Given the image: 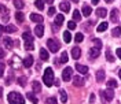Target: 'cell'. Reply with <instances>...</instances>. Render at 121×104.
Returning a JSON list of instances; mask_svg holds the SVG:
<instances>
[{"label":"cell","instance_id":"cell-1","mask_svg":"<svg viewBox=\"0 0 121 104\" xmlns=\"http://www.w3.org/2000/svg\"><path fill=\"white\" fill-rule=\"evenodd\" d=\"M7 100L10 104H25V99L18 92H10L7 96Z\"/></svg>","mask_w":121,"mask_h":104},{"label":"cell","instance_id":"cell-2","mask_svg":"<svg viewBox=\"0 0 121 104\" xmlns=\"http://www.w3.org/2000/svg\"><path fill=\"white\" fill-rule=\"evenodd\" d=\"M43 81H44V84L47 85V86H52L54 85V71L52 68H45L44 71V75H43Z\"/></svg>","mask_w":121,"mask_h":104},{"label":"cell","instance_id":"cell-3","mask_svg":"<svg viewBox=\"0 0 121 104\" xmlns=\"http://www.w3.org/2000/svg\"><path fill=\"white\" fill-rule=\"evenodd\" d=\"M47 47L50 48V51L52 52V53L59 51V43H58L55 38H50V40L47 41Z\"/></svg>","mask_w":121,"mask_h":104},{"label":"cell","instance_id":"cell-4","mask_svg":"<svg viewBox=\"0 0 121 104\" xmlns=\"http://www.w3.org/2000/svg\"><path fill=\"white\" fill-rule=\"evenodd\" d=\"M100 95H102V100L103 101H110V100H113V97H114V92H113V89L109 88L106 90H102Z\"/></svg>","mask_w":121,"mask_h":104},{"label":"cell","instance_id":"cell-5","mask_svg":"<svg viewBox=\"0 0 121 104\" xmlns=\"http://www.w3.org/2000/svg\"><path fill=\"white\" fill-rule=\"evenodd\" d=\"M72 73H73L72 67H66V68L62 71V80H63L65 82L70 81V78H72Z\"/></svg>","mask_w":121,"mask_h":104},{"label":"cell","instance_id":"cell-6","mask_svg":"<svg viewBox=\"0 0 121 104\" xmlns=\"http://www.w3.org/2000/svg\"><path fill=\"white\" fill-rule=\"evenodd\" d=\"M3 43H4V45H6V48H7V49H11L14 45L18 47V41H14L13 38H10V37H4V38H3Z\"/></svg>","mask_w":121,"mask_h":104},{"label":"cell","instance_id":"cell-7","mask_svg":"<svg viewBox=\"0 0 121 104\" xmlns=\"http://www.w3.org/2000/svg\"><path fill=\"white\" fill-rule=\"evenodd\" d=\"M35 34L37 37H43V34H44V26L41 23H37V26L35 28Z\"/></svg>","mask_w":121,"mask_h":104},{"label":"cell","instance_id":"cell-8","mask_svg":"<svg viewBox=\"0 0 121 104\" xmlns=\"http://www.w3.org/2000/svg\"><path fill=\"white\" fill-rule=\"evenodd\" d=\"M32 64H33V56H32V55H28V56L23 59V67L29 68V67H32Z\"/></svg>","mask_w":121,"mask_h":104},{"label":"cell","instance_id":"cell-9","mask_svg":"<svg viewBox=\"0 0 121 104\" xmlns=\"http://www.w3.org/2000/svg\"><path fill=\"white\" fill-rule=\"evenodd\" d=\"M73 84H74V86H83V85H84L83 77H80V75H76V77H73Z\"/></svg>","mask_w":121,"mask_h":104},{"label":"cell","instance_id":"cell-10","mask_svg":"<svg viewBox=\"0 0 121 104\" xmlns=\"http://www.w3.org/2000/svg\"><path fill=\"white\" fill-rule=\"evenodd\" d=\"M76 70H77L78 73H81V74H87V73H88V67L84 66V64H80V63L76 64Z\"/></svg>","mask_w":121,"mask_h":104},{"label":"cell","instance_id":"cell-11","mask_svg":"<svg viewBox=\"0 0 121 104\" xmlns=\"http://www.w3.org/2000/svg\"><path fill=\"white\" fill-rule=\"evenodd\" d=\"M72 56H73V59H78V58L81 56V49H80L78 47H74V48L72 49Z\"/></svg>","mask_w":121,"mask_h":104},{"label":"cell","instance_id":"cell-12","mask_svg":"<svg viewBox=\"0 0 121 104\" xmlns=\"http://www.w3.org/2000/svg\"><path fill=\"white\" fill-rule=\"evenodd\" d=\"M30 19H32L33 22H36V23H41L43 22V16L39 15V14H30Z\"/></svg>","mask_w":121,"mask_h":104},{"label":"cell","instance_id":"cell-13","mask_svg":"<svg viewBox=\"0 0 121 104\" xmlns=\"http://www.w3.org/2000/svg\"><path fill=\"white\" fill-rule=\"evenodd\" d=\"M59 7H60V10H62L63 12H69V10H70V4H69L68 1H60Z\"/></svg>","mask_w":121,"mask_h":104},{"label":"cell","instance_id":"cell-14","mask_svg":"<svg viewBox=\"0 0 121 104\" xmlns=\"http://www.w3.org/2000/svg\"><path fill=\"white\" fill-rule=\"evenodd\" d=\"M23 40H25V43H33V36L30 34V32H25L22 34Z\"/></svg>","mask_w":121,"mask_h":104},{"label":"cell","instance_id":"cell-15","mask_svg":"<svg viewBox=\"0 0 121 104\" xmlns=\"http://www.w3.org/2000/svg\"><path fill=\"white\" fill-rule=\"evenodd\" d=\"M32 88H33V92H36V93H40V92H41V85H40V82H37V81L32 82Z\"/></svg>","mask_w":121,"mask_h":104},{"label":"cell","instance_id":"cell-16","mask_svg":"<svg viewBox=\"0 0 121 104\" xmlns=\"http://www.w3.org/2000/svg\"><path fill=\"white\" fill-rule=\"evenodd\" d=\"M99 49H96V48H92V49H90V58L91 59H95V58H98L99 56Z\"/></svg>","mask_w":121,"mask_h":104},{"label":"cell","instance_id":"cell-17","mask_svg":"<svg viewBox=\"0 0 121 104\" xmlns=\"http://www.w3.org/2000/svg\"><path fill=\"white\" fill-rule=\"evenodd\" d=\"M96 81L98 82L105 81V71H103V70H99L98 73H96Z\"/></svg>","mask_w":121,"mask_h":104},{"label":"cell","instance_id":"cell-18","mask_svg":"<svg viewBox=\"0 0 121 104\" xmlns=\"http://www.w3.org/2000/svg\"><path fill=\"white\" fill-rule=\"evenodd\" d=\"M96 15H98L99 18H106V15H107L106 8H98L96 10Z\"/></svg>","mask_w":121,"mask_h":104},{"label":"cell","instance_id":"cell-19","mask_svg":"<svg viewBox=\"0 0 121 104\" xmlns=\"http://www.w3.org/2000/svg\"><path fill=\"white\" fill-rule=\"evenodd\" d=\"M110 18H112L113 22H117V21H118V11H117L116 8L112 10V12H110Z\"/></svg>","mask_w":121,"mask_h":104},{"label":"cell","instance_id":"cell-20","mask_svg":"<svg viewBox=\"0 0 121 104\" xmlns=\"http://www.w3.org/2000/svg\"><path fill=\"white\" fill-rule=\"evenodd\" d=\"M63 22H65V16H63L62 14L56 15V18H55V25H56V26H59V25H62Z\"/></svg>","mask_w":121,"mask_h":104},{"label":"cell","instance_id":"cell-21","mask_svg":"<svg viewBox=\"0 0 121 104\" xmlns=\"http://www.w3.org/2000/svg\"><path fill=\"white\" fill-rule=\"evenodd\" d=\"M40 58H41V60H47L48 58H50L48 51H45L44 48H41V49H40Z\"/></svg>","mask_w":121,"mask_h":104},{"label":"cell","instance_id":"cell-22","mask_svg":"<svg viewBox=\"0 0 121 104\" xmlns=\"http://www.w3.org/2000/svg\"><path fill=\"white\" fill-rule=\"evenodd\" d=\"M91 12H92V8H91L90 6H84L83 7V15L84 16H90Z\"/></svg>","mask_w":121,"mask_h":104},{"label":"cell","instance_id":"cell-23","mask_svg":"<svg viewBox=\"0 0 121 104\" xmlns=\"http://www.w3.org/2000/svg\"><path fill=\"white\" fill-rule=\"evenodd\" d=\"M14 6L18 10H22L23 7H25V3H23V0H14Z\"/></svg>","mask_w":121,"mask_h":104},{"label":"cell","instance_id":"cell-24","mask_svg":"<svg viewBox=\"0 0 121 104\" xmlns=\"http://www.w3.org/2000/svg\"><path fill=\"white\" fill-rule=\"evenodd\" d=\"M15 19H17V21H18L19 23H22V22H23V19H25V15H23L21 11H18V12L15 14Z\"/></svg>","mask_w":121,"mask_h":104},{"label":"cell","instance_id":"cell-25","mask_svg":"<svg viewBox=\"0 0 121 104\" xmlns=\"http://www.w3.org/2000/svg\"><path fill=\"white\" fill-rule=\"evenodd\" d=\"M107 26H109V23H107V22H102L98 26V29H96V30H98L99 33H102V32H105V30L107 29Z\"/></svg>","mask_w":121,"mask_h":104},{"label":"cell","instance_id":"cell-26","mask_svg":"<svg viewBox=\"0 0 121 104\" xmlns=\"http://www.w3.org/2000/svg\"><path fill=\"white\" fill-rule=\"evenodd\" d=\"M112 34H113L114 37H120L121 36V28L120 26H116L113 29V32H112Z\"/></svg>","mask_w":121,"mask_h":104},{"label":"cell","instance_id":"cell-27","mask_svg":"<svg viewBox=\"0 0 121 104\" xmlns=\"http://www.w3.org/2000/svg\"><path fill=\"white\" fill-rule=\"evenodd\" d=\"M59 95H60V101H62V103H66V101H68V96H66V92H65L63 89H60Z\"/></svg>","mask_w":121,"mask_h":104},{"label":"cell","instance_id":"cell-28","mask_svg":"<svg viewBox=\"0 0 121 104\" xmlns=\"http://www.w3.org/2000/svg\"><path fill=\"white\" fill-rule=\"evenodd\" d=\"M26 96H28V99H29V100H30V101H32V103H33V104H37V103H39L37 97L35 96V95H33V93H28V95H26Z\"/></svg>","mask_w":121,"mask_h":104},{"label":"cell","instance_id":"cell-29","mask_svg":"<svg viewBox=\"0 0 121 104\" xmlns=\"http://www.w3.org/2000/svg\"><path fill=\"white\" fill-rule=\"evenodd\" d=\"M63 40H65V43H70V41H72V34H70V32H65V33H63Z\"/></svg>","mask_w":121,"mask_h":104},{"label":"cell","instance_id":"cell-30","mask_svg":"<svg viewBox=\"0 0 121 104\" xmlns=\"http://www.w3.org/2000/svg\"><path fill=\"white\" fill-rule=\"evenodd\" d=\"M60 63H68V52L63 51L60 55Z\"/></svg>","mask_w":121,"mask_h":104},{"label":"cell","instance_id":"cell-31","mask_svg":"<svg viewBox=\"0 0 121 104\" xmlns=\"http://www.w3.org/2000/svg\"><path fill=\"white\" fill-rule=\"evenodd\" d=\"M35 6H36L39 10H43V8H44V1H43V0H36V1H35Z\"/></svg>","mask_w":121,"mask_h":104},{"label":"cell","instance_id":"cell-32","mask_svg":"<svg viewBox=\"0 0 121 104\" xmlns=\"http://www.w3.org/2000/svg\"><path fill=\"white\" fill-rule=\"evenodd\" d=\"M83 40H84V36H83V33H77V34L74 36V41H76V43H81Z\"/></svg>","mask_w":121,"mask_h":104},{"label":"cell","instance_id":"cell-33","mask_svg":"<svg viewBox=\"0 0 121 104\" xmlns=\"http://www.w3.org/2000/svg\"><path fill=\"white\" fill-rule=\"evenodd\" d=\"M107 86H109L110 89H113V88H117V82L114 81V80H110V81H107Z\"/></svg>","mask_w":121,"mask_h":104},{"label":"cell","instance_id":"cell-34","mask_svg":"<svg viewBox=\"0 0 121 104\" xmlns=\"http://www.w3.org/2000/svg\"><path fill=\"white\" fill-rule=\"evenodd\" d=\"M94 43H95L96 49H100V48H102V41H100V38H94Z\"/></svg>","mask_w":121,"mask_h":104},{"label":"cell","instance_id":"cell-35","mask_svg":"<svg viewBox=\"0 0 121 104\" xmlns=\"http://www.w3.org/2000/svg\"><path fill=\"white\" fill-rule=\"evenodd\" d=\"M4 29H6V32H7V33H14L15 30H17L14 25H8L7 28H4Z\"/></svg>","mask_w":121,"mask_h":104},{"label":"cell","instance_id":"cell-36","mask_svg":"<svg viewBox=\"0 0 121 104\" xmlns=\"http://www.w3.org/2000/svg\"><path fill=\"white\" fill-rule=\"evenodd\" d=\"M33 48H35L33 43H25V49H26V51H32Z\"/></svg>","mask_w":121,"mask_h":104},{"label":"cell","instance_id":"cell-37","mask_svg":"<svg viewBox=\"0 0 121 104\" xmlns=\"http://www.w3.org/2000/svg\"><path fill=\"white\" fill-rule=\"evenodd\" d=\"M73 19H74V22H76V21H80V19H81V15H80V12H78V11H74V12H73Z\"/></svg>","mask_w":121,"mask_h":104},{"label":"cell","instance_id":"cell-38","mask_svg":"<svg viewBox=\"0 0 121 104\" xmlns=\"http://www.w3.org/2000/svg\"><path fill=\"white\" fill-rule=\"evenodd\" d=\"M106 58H107L109 62H114V58H113V55H112L110 51H106Z\"/></svg>","mask_w":121,"mask_h":104},{"label":"cell","instance_id":"cell-39","mask_svg":"<svg viewBox=\"0 0 121 104\" xmlns=\"http://www.w3.org/2000/svg\"><path fill=\"white\" fill-rule=\"evenodd\" d=\"M18 84H19L21 86H25V85H26V78H25V77H21V78H18Z\"/></svg>","mask_w":121,"mask_h":104},{"label":"cell","instance_id":"cell-40","mask_svg":"<svg viewBox=\"0 0 121 104\" xmlns=\"http://www.w3.org/2000/svg\"><path fill=\"white\" fill-rule=\"evenodd\" d=\"M47 103H48V104H58L55 97H48V99H47Z\"/></svg>","mask_w":121,"mask_h":104},{"label":"cell","instance_id":"cell-41","mask_svg":"<svg viewBox=\"0 0 121 104\" xmlns=\"http://www.w3.org/2000/svg\"><path fill=\"white\" fill-rule=\"evenodd\" d=\"M4 68H6V64H4L3 62H0V77L3 75V73H4Z\"/></svg>","mask_w":121,"mask_h":104},{"label":"cell","instance_id":"cell-42","mask_svg":"<svg viewBox=\"0 0 121 104\" xmlns=\"http://www.w3.org/2000/svg\"><path fill=\"white\" fill-rule=\"evenodd\" d=\"M68 28H69V29H72V30L76 29V22H74V21H70V22L68 23Z\"/></svg>","mask_w":121,"mask_h":104},{"label":"cell","instance_id":"cell-43","mask_svg":"<svg viewBox=\"0 0 121 104\" xmlns=\"http://www.w3.org/2000/svg\"><path fill=\"white\" fill-rule=\"evenodd\" d=\"M55 14V7H50V10H48V15H54Z\"/></svg>","mask_w":121,"mask_h":104},{"label":"cell","instance_id":"cell-44","mask_svg":"<svg viewBox=\"0 0 121 104\" xmlns=\"http://www.w3.org/2000/svg\"><path fill=\"white\" fill-rule=\"evenodd\" d=\"M0 12H3V14L6 12V14H7V8H6V6H0Z\"/></svg>","mask_w":121,"mask_h":104},{"label":"cell","instance_id":"cell-45","mask_svg":"<svg viewBox=\"0 0 121 104\" xmlns=\"http://www.w3.org/2000/svg\"><path fill=\"white\" fill-rule=\"evenodd\" d=\"M116 53H117V56H118V59H121V48H118V49L116 51Z\"/></svg>","mask_w":121,"mask_h":104},{"label":"cell","instance_id":"cell-46","mask_svg":"<svg viewBox=\"0 0 121 104\" xmlns=\"http://www.w3.org/2000/svg\"><path fill=\"white\" fill-rule=\"evenodd\" d=\"M95 101V95H91L90 96V103H94Z\"/></svg>","mask_w":121,"mask_h":104},{"label":"cell","instance_id":"cell-47","mask_svg":"<svg viewBox=\"0 0 121 104\" xmlns=\"http://www.w3.org/2000/svg\"><path fill=\"white\" fill-rule=\"evenodd\" d=\"M4 55H6V53H4V51L0 48V59H3V58H4Z\"/></svg>","mask_w":121,"mask_h":104},{"label":"cell","instance_id":"cell-48","mask_svg":"<svg viewBox=\"0 0 121 104\" xmlns=\"http://www.w3.org/2000/svg\"><path fill=\"white\" fill-rule=\"evenodd\" d=\"M1 19H3L4 22H7V21H8V16H7V15H3V18H1Z\"/></svg>","mask_w":121,"mask_h":104},{"label":"cell","instance_id":"cell-49","mask_svg":"<svg viewBox=\"0 0 121 104\" xmlns=\"http://www.w3.org/2000/svg\"><path fill=\"white\" fill-rule=\"evenodd\" d=\"M3 32H6V29H4V28H3V26H1V25H0V34H1V33H3Z\"/></svg>","mask_w":121,"mask_h":104},{"label":"cell","instance_id":"cell-50","mask_svg":"<svg viewBox=\"0 0 121 104\" xmlns=\"http://www.w3.org/2000/svg\"><path fill=\"white\" fill-rule=\"evenodd\" d=\"M36 68H37V71H39V70L41 68V64H40V63H37V66H36Z\"/></svg>","mask_w":121,"mask_h":104},{"label":"cell","instance_id":"cell-51","mask_svg":"<svg viewBox=\"0 0 121 104\" xmlns=\"http://www.w3.org/2000/svg\"><path fill=\"white\" fill-rule=\"evenodd\" d=\"M99 3V0H92V4H98Z\"/></svg>","mask_w":121,"mask_h":104},{"label":"cell","instance_id":"cell-52","mask_svg":"<svg viewBox=\"0 0 121 104\" xmlns=\"http://www.w3.org/2000/svg\"><path fill=\"white\" fill-rule=\"evenodd\" d=\"M45 1H47L48 4H52V3H54V0H45Z\"/></svg>","mask_w":121,"mask_h":104},{"label":"cell","instance_id":"cell-53","mask_svg":"<svg viewBox=\"0 0 121 104\" xmlns=\"http://www.w3.org/2000/svg\"><path fill=\"white\" fill-rule=\"evenodd\" d=\"M1 95H3V88H0V97H1Z\"/></svg>","mask_w":121,"mask_h":104},{"label":"cell","instance_id":"cell-54","mask_svg":"<svg viewBox=\"0 0 121 104\" xmlns=\"http://www.w3.org/2000/svg\"><path fill=\"white\" fill-rule=\"evenodd\" d=\"M106 3H113V0H105Z\"/></svg>","mask_w":121,"mask_h":104},{"label":"cell","instance_id":"cell-55","mask_svg":"<svg viewBox=\"0 0 121 104\" xmlns=\"http://www.w3.org/2000/svg\"><path fill=\"white\" fill-rule=\"evenodd\" d=\"M118 75H120V78H121V70H120V73H118Z\"/></svg>","mask_w":121,"mask_h":104},{"label":"cell","instance_id":"cell-56","mask_svg":"<svg viewBox=\"0 0 121 104\" xmlns=\"http://www.w3.org/2000/svg\"><path fill=\"white\" fill-rule=\"evenodd\" d=\"M72 1H74V3H77V1H78V0H72Z\"/></svg>","mask_w":121,"mask_h":104}]
</instances>
